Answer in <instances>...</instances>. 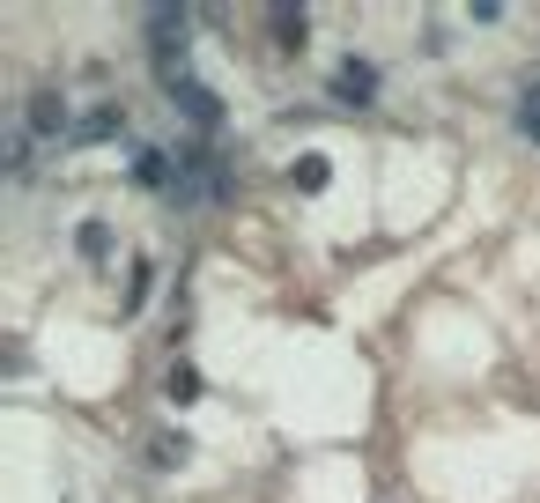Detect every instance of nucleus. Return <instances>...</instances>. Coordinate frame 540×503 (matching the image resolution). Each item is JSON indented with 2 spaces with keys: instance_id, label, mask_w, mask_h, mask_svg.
Segmentation results:
<instances>
[{
  "instance_id": "1",
  "label": "nucleus",
  "mask_w": 540,
  "mask_h": 503,
  "mask_svg": "<svg viewBox=\"0 0 540 503\" xmlns=\"http://www.w3.org/2000/svg\"><path fill=\"white\" fill-rule=\"evenodd\" d=\"M185 30H193V23H185L178 8H156V15H148V45H156V67H163V74L185 67Z\"/></svg>"
},
{
  "instance_id": "2",
  "label": "nucleus",
  "mask_w": 540,
  "mask_h": 503,
  "mask_svg": "<svg viewBox=\"0 0 540 503\" xmlns=\"http://www.w3.org/2000/svg\"><path fill=\"white\" fill-rule=\"evenodd\" d=\"M163 89H171V104H178V111H185V119H193V126H215V119H222L215 89H200V82H193V74H185V67H178V74H163Z\"/></svg>"
},
{
  "instance_id": "3",
  "label": "nucleus",
  "mask_w": 540,
  "mask_h": 503,
  "mask_svg": "<svg viewBox=\"0 0 540 503\" xmlns=\"http://www.w3.org/2000/svg\"><path fill=\"white\" fill-rule=\"evenodd\" d=\"M30 134H37V141H52V134H74V126H67V104L52 97V89H37V97H30Z\"/></svg>"
},
{
  "instance_id": "4",
  "label": "nucleus",
  "mask_w": 540,
  "mask_h": 503,
  "mask_svg": "<svg viewBox=\"0 0 540 503\" xmlns=\"http://www.w3.org/2000/svg\"><path fill=\"white\" fill-rule=\"evenodd\" d=\"M111 134H126V111L119 104H97L89 119H74V141H111Z\"/></svg>"
},
{
  "instance_id": "5",
  "label": "nucleus",
  "mask_w": 540,
  "mask_h": 503,
  "mask_svg": "<svg viewBox=\"0 0 540 503\" xmlns=\"http://www.w3.org/2000/svg\"><path fill=\"white\" fill-rule=\"evenodd\" d=\"M333 89H341L348 104H363L370 89H378V74H370V67H341V82H333Z\"/></svg>"
},
{
  "instance_id": "6",
  "label": "nucleus",
  "mask_w": 540,
  "mask_h": 503,
  "mask_svg": "<svg viewBox=\"0 0 540 503\" xmlns=\"http://www.w3.org/2000/svg\"><path fill=\"white\" fill-rule=\"evenodd\" d=\"M326 178H333L326 156H296V185H304V193H326Z\"/></svg>"
},
{
  "instance_id": "7",
  "label": "nucleus",
  "mask_w": 540,
  "mask_h": 503,
  "mask_svg": "<svg viewBox=\"0 0 540 503\" xmlns=\"http://www.w3.org/2000/svg\"><path fill=\"white\" fill-rule=\"evenodd\" d=\"M518 126H526V134L540 141V82L526 89V97H518Z\"/></svg>"
},
{
  "instance_id": "8",
  "label": "nucleus",
  "mask_w": 540,
  "mask_h": 503,
  "mask_svg": "<svg viewBox=\"0 0 540 503\" xmlns=\"http://www.w3.org/2000/svg\"><path fill=\"white\" fill-rule=\"evenodd\" d=\"M148 459H156V467H178V459H185V444H171V437H156V444H148Z\"/></svg>"
},
{
  "instance_id": "9",
  "label": "nucleus",
  "mask_w": 540,
  "mask_h": 503,
  "mask_svg": "<svg viewBox=\"0 0 540 503\" xmlns=\"http://www.w3.org/2000/svg\"><path fill=\"white\" fill-rule=\"evenodd\" d=\"M274 30H282V45H304V15L282 8V15H274Z\"/></svg>"
}]
</instances>
